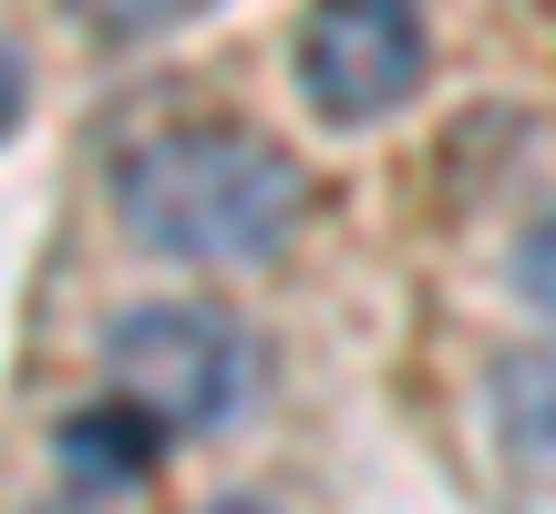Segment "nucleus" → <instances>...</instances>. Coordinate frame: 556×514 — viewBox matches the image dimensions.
I'll return each mask as SVG.
<instances>
[{"label": "nucleus", "instance_id": "f257e3e1", "mask_svg": "<svg viewBox=\"0 0 556 514\" xmlns=\"http://www.w3.org/2000/svg\"><path fill=\"white\" fill-rule=\"evenodd\" d=\"M124 227L155 257L248 268L299 227V165L258 124H165L124 155Z\"/></svg>", "mask_w": 556, "mask_h": 514}, {"label": "nucleus", "instance_id": "f03ea898", "mask_svg": "<svg viewBox=\"0 0 556 514\" xmlns=\"http://www.w3.org/2000/svg\"><path fill=\"white\" fill-rule=\"evenodd\" d=\"M103 371L155 433H217L248 401V330L217 309H186V298H155L103 330Z\"/></svg>", "mask_w": 556, "mask_h": 514}, {"label": "nucleus", "instance_id": "7ed1b4c3", "mask_svg": "<svg viewBox=\"0 0 556 514\" xmlns=\"http://www.w3.org/2000/svg\"><path fill=\"white\" fill-rule=\"evenodd\" d=\"M422 62H433V41H422V21L392 11V0H340V11L299 21V82H309V103L330 124L402 114V103L422 93Z\"/></svg>", "mask_w": 556, "mask_h": 514}, {"label": "nucleus", "instance_id": "20e7f679", "mask_svg": "<svg viewBox=\"0 0 556 514\" xmlns=\"http://www.w3.org/2000/svg\"><path fill=\"white\" fill-rule=\"evenodd\" d=\"M62 463L73 474H103V484H135L155 463V422L144 412H73L62 422Z\"/></svg>", "mask_w": 556, "mask_h": 514}, {"label": "nucleus", "instance_id": "39448f33", "mask_svg": "<svg viewBox=\"0 0 556 514\" xmlns=\"http://www.w3.org/2000/svg\"><path fill=\"white\" fill-rule=\"evenodd\" d=\"M505 422L526 453H556V360H505Z\"/></svg>", "mask_w": 556, "mask_h": 514}, {"label": "nucleus", "instance_id": "423d86ee", "mask_svg": "<svg viewBox=\"0 0 556 514\" xmlns=\"http://www.w3.org/2000/svg\"><path fill=\"white\" fill-rule=\"evenodd\" d=\"M526 298H546V309H556V206H546V217H536V237H526Z\"/></svg>", "mask_w": 556, "mask_h": 514}, {"label": "nucleus", "instance_id": "0eeeda50", "mask_svg": "<svg viewBox=\"0 0 556 514\" xmlns=\"http://www.w3.org/2000/svg\"><path fill=\"white\" fill-rule=\"evenodd\" d=\"M11 114H21V62L0 52V134H11Z\"/></svg>", "mask_w": 556, "mask_h": 514}, {"label": "nucleus", "instance_id": "6e6552de", "mask_svg": "<svg viewBox=\"0 0 556 514\" xmlns=\"http://www.w3.org/2000/svg\"><path fill=\"white\" fill-rule=\"evenodd\" d=\"M206 514H268V504H206Z\"/></svg>", "mask_w": 556, "mask_h": 514}]
</instances>
